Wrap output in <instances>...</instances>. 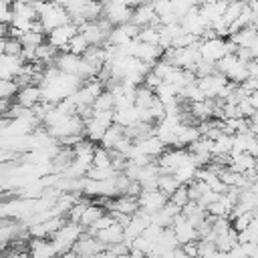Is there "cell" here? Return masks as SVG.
Returning <instances> with one entry per match:
<instances>
[{
  "mask_svg": "<svg viewBox=\"0 0 258 258\" xmlns=\"http://www.w3.org/2000/svg\"><path fill=\"white\" fill-rule=\"evenodd\" d=\"M34 8H36V14H38V24L42 28V32H50L67 22H71V16L67 12L64 6L56 4V2H34Z\"/></svg>",
  "mask_w": 258,
  "mask_h": 258,
  "instance_id": "1",
  "label": "cell"
},
{
  "mask_svg": "<svg viewBox=\"0 0 258 258\" xmlns=\"http://www.w3.org/2000/svg\"><path fill=\"white\" fill-rule=\"evenodd\" d=\"M83 234H85V228H83L81 224L67 220V222L50 236V242L54 244V248H56L58 254H67V252L73 250V246L77 244V240H79Z\"/></svg>",
  "mask_w": 258,
  "mask_h": 258,
  "instance_id": "2",
  "label": "cell"
},
{
  "mask_svg": "<svg viewBox=\"0 0 258 258\" xmlns=\"http://www.w3.org/2000/svg\"><path fill=\"white\" fill-rule=\"evenodd\" d=\"M77 32H79V26H77L75 22H67V24H62V26H58V28L46 32V42H48L50 46H54L58 52H67V46H69L71 38H73Z\"/></svg>",
  "mask_w": 258,
  "mask_h": 258,
  "instance_id": "3",
  "label": "cell"
},
{
  "mask_svg": "<svg viewBox=\"0 0 258 258\" xmlns=\"http://www.w3.org/2000/svg\"><path fill=\"white\" fill-rule=\"evenodd\" d=\"M169 202V198L163 194V191H159V189H153V191H141L139 196H137V204H139V210H143L145 214H155V212H159L165 204Z\"/></svg>",
  "mask_w": 258,
  "mask_h": 258,
  "instance_id": "4",
  "label": "cell"
},
{
  "mask_svg": "<svg viewBox=\"0 0 258 258\" xmlns=\"http://www.w3.org/2000/svg\"><path fill=\"white\" fill-rule=\"evenodd\" d=\"M171 230H173L175 240H177V244H179V246H183V244H187V242H196V240H198V228H196L189 220H185L181 214L173 220Z\"/></svg>",
  "mask_w": 258,
  "mask_h": 258,
  "instance_id": "5",
  "label": "cell"
},
{
  "mask_svg": "<svg viewBox=\"0 0 258 258\" xmlns=\"http://www.w3.org/2000/svg\"><path fill=\"white\" fill-rule=\"evenodd\" d=\"M135 147H137V153H141V155L149 157L151 161H157V159L161 157V153L167 149V145H165L159 137H155L153 133H151V135H147L145 139L137 141V143H135Z\"/></svg>",
  "mask_w": 258,
  "mask_h": 258,
  "instance_id": "6",
  "label": "cell"
},
{
  "mask_svg": "<svg viewBox=\"0 0 258 258\" xmlns=\"http://www.w3.org/2000/svg\"><path fill=\"white\" fill-rule=\"evenodd\" d=\"M40 89L38 85H24V87H18L16 95H14V105L22 107V109H34L38 103H40Z\"/></svg>",
  "mask_w": 258,
  "mask_h": 258,
  "instance_id": "7",
  "label": "cell"
},
{
  "mask_svg": "<svg viewBox=\"0 0 258 258\" xmlns=\"http://www.w3.org/2000/svg\"><path fill=\"white\" fill-rule=\"evenodd\" d=\"M107 248L95 238V236H89L87 232L77 240V244L73 246V254L75 256H97V254H101V252H105Z\"/></svg>",
  "mask_w": 258,
  "mask_h": 258,
  "instance_id": "8",
  "label": "cell"
},
{
  "mask_svg": "<svg viewBox=\"0 0 258 258\" xmlns=\"http://www.w3.org/2000/svg\"><path fill=\"white\" fill-rule=\"evenodd\" d=\"M26 252L28 258H52L54 254H58L50 238H30Z\"/></svg>",
  "mask_w": 258,
  "mask_h": 258,
  "instance_id": "9",
  "label": "cell"
},
{
  "mask_svg": "<svg viewBox=\"0 0 258 258\" xmlns=\"http://www.w3.org/2000/svg\"><path fill=\"white\" fill-rule=\"evenodd\" d=\"M131 22L135 26H139V28H145V26H151V24H159L157 22V16H155V12L151 8V4H145V2H141L137 8H133Z\"/></svg>",
  "mask_w": 258,
  "mask_h": 258,
  "instance_id": "10",
  "label": "cell"
},
{
  "mask_svg": "<svg viewBox=\"0 0 258 258\" xmlns=\"http://www.w3.org/2000/svg\"><path fill=\"white\" fill-rule=\"evenodd\" d=\"M95 238L105 246V248H109V246H113V244H119V242H123V226L119 224V222H113L111 226H107V228H103V230H99L97 234H95Z\"/></svg>",
  "mask_w": 258,
  "mask_h": 258,
  "instance_id": "11",
  "label": "cell"
},
{
  "mask_svg": "<svg viewBox=\"0 0 258 258\" xmlns=\"http://www.w3.org/2000/svg\"><path fill=\"white\" fill-rule=\"evenodd\" d=\"M105 214H107L105 206H101V204H97V202H95V204H91V202H89V204H87V208H85V210H83V214H81L79 224L87 230V228H91V226H93L101 216H105Z\"/></svg>",
  "mask_w": 258,
  "mask_h": 258,
  "instance_id": "12",
  "label": "cell"
},
{
  "mask_svg": "<svg viewBox=\"0 0 258 258\" xmlns=\"http://www.w3.org/2000/svg\"><path fill=\"white\" fill-rule=\"evenodd\" d=\"M256 36H258V30H256L254 26H244V28H240L238 32L230 34L228 38L236 44V48H250V44L254 42Z\"/></svg>",
  "mask_w": 258,
  "mask_h": 258,
  "instance_id": "13",
  "label": "cell"
},
{
  "mask_svg": "<svg viewBox=\"0 0 258 258\" xmlns=\"http://www.w3.org/2000/svg\"><path fill=\"white\" fill-rule=\"evenodd\" d=\"M125 135V131H123V127H119V125H111L107 131H105V135H103V139L99 141V145L101 147H105V149H109V151H113L115 149V145L119 143V139Z\"/></svg>",
  "mask_w": 258,
  "mask_h": 258,
  "instance_id": "14",
  "label": "cell"
},
{
  "mask_svg": "<svg viewBox=\"0 0 258 258\" xmlns=\"http://www.w3.org/2000/svg\"><path fill=\"white\" fill-rule=\"evenodd\" d=\"M93 167L105 169V167H113V155L109 149L95 145V153H93Z\"/></svg>",
  "mask_w": 258,
  "mask_h": 258,
  "instance_id": "15",
  "label": "cell"
},
{
  "mask_svg": "<svg viewBox=\"0 0 258 258\" xmlns=\"http://www.w3.org/2000/svg\"><path fill=\"white\" fill-rule=\"evenodd\" d=\"M93 111H113L115 109V97L109 91H103L91 105Z\"/></svg>",
  "mask_w": 258,
  "mask_h": 258,
  "instance_id": "16",
  "label": "cell"
},
{
  "mask_svg": "<svg viewBox=\"0 0 258 258\" xmlns=\"http://www.w3.org/2000/svg\"><path fill=\"white\" fill-rule=\"evenodd\" d=\"M177 187H179V183H177V179H175L171 173H161V175H159V179H157V189L163 191L167 198H169Z\"/></svg>",
  "mask_w": 258,
  "mask_h": 258,
  "instance_id": "17",
  "label": "cell"
},
{
  "mask_svg": "<svg viewBox=\"0 0 258 258\" xmlns=\"http://www.w3.org/2000/svg\"><path fill=\"white\" fill-rule=\"evenodd\" d=\"M87 48H89V42L85 40V36H83L81 32H77V34L71 38V42H69V46H67V52L77 54V56H83Z\"/></svg>",
  "mask_w": 258,
  "mask_h": 258,
  "instance_id": "18",
  "label": "cell"
},
{
  "mask_svg": "<svg viewBox=\"0 0 258 258\" xmlns=\"http://www.w3.org/2000/svg\"><path fill=\"white\" fill-rule=\"evenodd\" d=\"M169 202L175 204L177 208H183L185 204H189V196H187V187L185 185H179L171 196H169Z\"/></svg>",
  "mask_w": 258,
  "mask_h": 258,
  "instance_id": "19",
  "label": "cell"
},
{
  "mask_svg": "<svg viewBox=\"0 0 258 258\" xmlns=\"http://www.w3.org/2000/svg\"><path fill=\"white\" fill-rule=\"evenodd\" d=\"M252 220H254V212H246V214L236 216V218L232 220V228H234L236 232H242V230H246V228L252 224Z\"/></svg>",
  "mask_w": 258,
  "mask_h": 258,
  "instance_id": "20",
  "label": "cell"
},
{
  "mask_svg": "<svg viewBox=\"0 0 258 258\" xmlns=\"http://www.w3.org/2000/svg\"><path fill=\"white\" fill-rule=\"evenodd\" d=\"M18 91V85L14 81H0V99H10Z\"/></svg>",
  "mask_w": 258,
  "mask_h": 258,
  "instance_id": "21",
  "label": "cell"
},
{
  "mask_svg": "<svg viewBox=\"0 0 258 258\" xmlns=\"http://www.w3.org/2000/svg\"><path fill=\"white\" fill-rule=\"evenodd\" d=\"M189 258H194V256H198V240L196 242H187V244H183V246H179Z\"/></svg>",
  "mask_w": 258,
  "mask_h": 258,
  "instance_id": "22",
  "label": "cell"
},
{
  "mask_svg": "<svg viewBox=\"0 0 258 258\" xmlns=\"http://www.w3.org/2000/svg\"><path fill=\"white\" fill-rule=\"evenodd\" d=\"M248 103H250L254 109H258V89H256V91H252V93L248 95Z\"/></svg>",
  "mask_w": 258,
  "mask_h": 258,
  "instance_id": "23",
  "label": "cell"
},
{
  "mask_svg": "<svg viewBox=\"0 0 258 258\" xmlns=\"http://www.w3.org/2000/svg\"><path fill=\"white\" fill-rule=\"evenodd\" d=\"M6 38L8 36H0V54H4V50H6Z\"/></svg>",
  "mask_w": 258,
  "mask_h": 258,
  "instance_id": "24",
  "label": "cell"
},
{
  "mask_svg": "<svg viewBox=\"0 0 258 258\" xmlns=\"http://www.w3.org/2000/svg\"><path fill=\"white\" fill-rule=\"evenodd\" d=\"M216 258H234V256H232V252H218Z\"/></svg>",
  "mask_w": 258,
  "mask_h": 258,
  "instance_id": "25",
  "label": "cell"
},
{
  "mask_svg": "<svg viewBox=\"0 0 258 258\" xmlns=\"http://www.w3.org/2000/svg\"><path fill=\"white\" fill-rule=\"evenodd\" d=\"M30 2H50V0H30Z\"/></svg>",
  "mask_w": 258,
  "mask_h": 258,
  "instance_id": "26",
  "label": "cell"
},
{
  "mask_svg": "<svg viewBox=\"0 0 258 258\" xmlns=\"http://www.w3.org/2000/svg\"><path fill=\"white\" fill-rule=\"evenodd\" d=\"M141 2H145V4H151V2H155V0H141Z\"/></svg>",
  "mask_w": 258,
  "mask_h": 258,
  "instance_id": "27",
  "label": "cell"
},
{
  "mask_svg": "<svg viewBox=\"0 0 258 258\" xmlns=\"http://www.w3.org/2000/svg\"><path fill=\"white\" fill-rule=\"evenodd\" d=\"M254 62H256V64H258V56H256V58H254Z\"/></svg>",
  "mask_w": 258,
  "mask_h": 258,
  "instance_id": "28",
  "label": "cell"
},
{
  "mask_svg": "<svg viewBox=\"0 0 258 258\" xmlns=\"http://www.w3.org/2000/svg\"><path fill=\"white\" fill-rule=\"evenodd\" d=\"M194 258H204V256H200V254H198V256H194Z\"/></svg>",
  "mask_w": 258,
  "mask_h": 258,
  "instance_id": "29",
  "label": "cell"
}]
</instances>
